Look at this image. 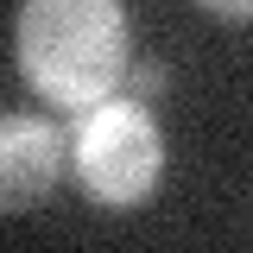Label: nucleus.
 <instances>
[{"mask_svg":"<svg viewBox=\"0 0 253 253\" xmlns=\"http://www.w3.org/2000/svg\"><path fill=\"white\" fill-rule=\"evenodd\" d=\"M13 51L44 101L95 108L126 76V6L121 0H26L13 19Z\"/></svg>","mask_w":253,"mask_h":253,"instance_id":"f257e3e1","label":"nucleus"},{"mask_svg":"<svg viewBox=\"0 0 253 253\" xmlns=\"http://www.w3.org/2000/svg\"><path fill=\"white\" fill-rule=\"evenodd\" d=\"M70 158H76V177H83V190H89L95 203L133 209V203L158 184L165 139H158V121L133 95H101L95 108L76 114Z\"/></svg>","mask_w":253,"mask_h":253,"instance_id":"f03ea898","label":"nucleus"},{"mask_svg":"<svg viewBox=\"0 0 253 253\" xmlns=\"http://www.w3.org/2000/svg\"><path fill=\"white\" fill-rule=\"evenodd\" d=\"M63 165V139L38 114H0V215L44 203Z\"/></svg>","mask_w":253,"mask_h":253,"instance_id":"7ed1b4c3","label":"nucleus"},{"mask_svg":"<svg viewBox=\"0 0 253 253\" xmlns=\"http://www.w3.org/2000/svg\"><path fill=\"white\" fill-rule=\"evenodd\" d=\"M165 83H171V76H165L158 63H126V95H133V101H152Z\"/></svg>","mask_w":253,"mask_h":253,"instance_id":"20e7f679","label":"nucleus"},{"mask_svg":"<svg viewBox=\"0 0 253 253\" xmlns=\"http://www.w3.org/2000/svg\"><path fill=\"white\" fill-rule=\"evenodd\" d=\"M209 13H221V19H253V0H203Z\"/></svg>","mask_w":253,"mask_h":253,"instance_id":"39448f33","label":"nucleus"}]
</instances>
